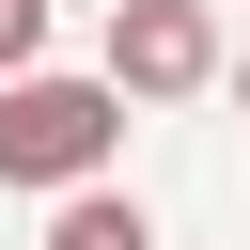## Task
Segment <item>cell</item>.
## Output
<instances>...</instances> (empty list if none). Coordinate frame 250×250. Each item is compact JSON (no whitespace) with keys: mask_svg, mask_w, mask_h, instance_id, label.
Listing matches in <instances>:
<instances>
[{"mask_svg":"<svg viewBox=\"0 0 250 250\" xmlns=\"http://www.w3.org/2000/svg\"><path fill=\"white\" fill-rule=\"evenodd\" d=\"M109 156H125L109 78H0V188H94Z\"/></svg>","mask_w":250,"mask_h":250,"instance_id":"1","label":"cell"},{"mask_svg":"<svg viewBox=\"0 0 250 250\" xmlns=\"http://www.w3.org/2000/svg\"><path fill=\"white\" fill-rule=\"evenodd\" d=\"M94 78L141 94V109H156V94H203V78H219V16H203V0H109V62H94Z\"/></svg>","mask_w":250,"mask_h":250,"instance_id":"2","label":"cell"},{"mask_svg":"<svg viewBox=\"0 0 250 250\" xmlns=\"http://www.w3.org/2000/svg\"><path fill=\"white\" fill-rule=\"evenodd\" d=\"M47 250H156V219H141L125 188H62V219H47Z\"/></svg>","mask_w":250,"mask_h":250,"instance_id":"3","label":"cell"},{"mask_svg":"<svg viewBox=\"0 0 250 250\" xmlns=\"http://www.w3.org/2000/svg\"><path fill=\"white\" fill-rule=\"evenodd\" d=\"M31 47H47V0H0V78H31Z\"/></svg>","mask_w":250,"mask_h":250,"instance_id":"4","label":"cell"},{"mask_svg":"<svg viewBox=\"0 0 250 250\" xmlns=\"http://www.w3.org/2000/svg\"><path fill=\"white\" fill-rule=\"evenodd\" d=\"M219 78H234V109H250V47H234V62H219Z\"/></svg>","mask_w":250,"mask_h":250,"instance_id":"5","label":"cell"}]
</instances>
